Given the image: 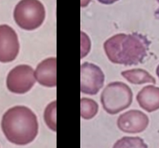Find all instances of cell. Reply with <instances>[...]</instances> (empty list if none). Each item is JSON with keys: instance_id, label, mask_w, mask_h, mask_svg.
Wrapping results in <instances>:
<instances>
[{"instance_id": "9a60e30c", "label": "cell", "mask_w": 159, "mask_h": 148, "mask_svg": "<svg viewBox=\"0 0 159 148\" xmlns=\"http://www.w3.org/2000/svg\"><path fill=\"white\" fill-rule=\"evenodd\" d=\"M91 49V41L88 35L84 32H81V58L88 54Z\"/></svg>"}, {"instance_id": "5bb4252c", "label": "cell", "mask_w": 159, "mask_h": 148, "mask_svg": "<svg viewBox=\"0 0 159 148\" xmlns=\"http://www.w3.org/2000/svg\"><path fill=\"white\" fill-rule=\"evenodd\" d=\"M44 119L47 126L53 132H56V101L51 102L46 107L44 113Z\"/></svg>"}, {"instance_id": "5b68a950", "label": "cell", "mask_w": 159, "mask_h": 148, "mask_svg": "<svg viewBox=\"0 0 159 148\" xmlns=\"http://www.w3.org/2000/svg\"><path fill=\"white\" fill-rule=\"evenodd\" d=\"M35 81L33 68L28 65H19L9 73L7 87L10 92L23 94L33 87Z\"/></svg>"}, {"instance_id": "6da1fadb", "label": "cell", "mask_w": 159, "mask_h": 148, "mask_svg": "<svg viewBox=\"0 0 159 148\" xmlns=\"http://www.w3.org/2000/svg\"><path fill=\"white\" fill-rule=\"evenodd\" d=\"M149 45V41L140 34H118L104 43V49L112 63L134 65L143 62Z\"/></svg>"}, {"instance_id": "30bf717a", "label": "cell", "mask_w": 159, "mask_h": 148, "mask_svg": "<svg viewBox=\"0 0 159 148\" xmlns=\"http://www.w3.org/2000/svg\"><path fill=\"white\" fill-rule=\"evenodd\" d=\"M137 101L140 108L148 112L159 109V87L151 85L144 87L137 94Z\"/></svg>"}, {"instance_id": "2e32d148", "label": "cell", "mask_w": 159, "mask_h": 148, "mask_svg": "<svg viewBox=\"0 0 159 148\" xmlns=\"http://www.w3.org/2000/svg\"><path fill=\"white\" fill-rule=\"evenodd\" d=\"M99 2L102 4H105V5H110V4H112L114 2H117L118 0H98Z\"/></svg>"}, {"instance_id": "4fadbf2b", "label": "cell", "mask_w": 159, "mask_h": 148, "mask_svg": "<svg viewBox=\"0 0 159 148\" xmlns=\"http://www.w3.org/2000/svg\"><path fill=\"white\" fill-rule=\"evenodd\" d=\"M112 148H148L140 137H124L115 143Z\"/></svg>"}, {"instance_id": "ac0fdd59", "label": "cell", "mask_w": 159, "mask_h": 148, "mask_svg": "<svg viewBox=\"0 0 159 148\" xmlns=\"http://www.w3.org/2000/svg\"><path fill=\"white\" fill-rule=\"evenodd\" d=\"M156 73H157V77H158V78H159V65H158V66H157V70H156Z\"/></svg>"}, {"instance_id": "ba28073f", "label": "cell", "mask_w": 159, "mask_h": 148, "mask_svg": "<svg viewBox=\"0 0 159 148\" xmlns=\"http://www.w3.org/2000/svg\"><path fill=\"white\" fill-rule=\"evenodd\" d=\"M149 119L139 110H130L122 114L117 120L118 128L126 133H139L147 129Z\"/></svg>"}, {"instance_id": "277c9868", "label": "cell", "mask_w": 159, "mask_h": 148, "mask_svg": "<svg viewBox=\"0 0 159 148\" xmlns=\"http://www.w3.org/2000/svg\"><path fill=\"white\" fill-rule=\"evenodd\" d=\"M13 17L20 28L35 30L45 20V7L39 0H21L15 7Z\"/></svg>"}, {"instance_id": "e0dca14e", "label": "cell", "mask_w": 159, "mask_h": 148, "mask_svg": "<svg viewBox=\"0 0 159 148\" xmlns=\"http://www.w3.org/2000/svg\"><path fill=\"white\" fill-rule=\"evenodd\" d=\"M90 1H91V0H81V7H87V6L88 5V3L90 2Z\"/></svg>"}, {"instance_id": "52a82bcc", "label": "cell", "mask_w": 159, "mask_h": 148, "mask_svg": "<svg viewBox=\"0 0 159 148\" xmlns=\"http://www.w3.org/2000/svg\"><path fill=\"white\" fill-rule=\"evenodd\" d=\"M20 43L16 31L7 24L0 25V62H13L17 57Z\"/></svg>"}, {"instance_id": "8fae6325", "label": "cell", "mask_w": 159, "mask_h": 148, "mask_svg": "<svg viewBox=\"0 0 159 148\" xmlns=\"http://www.w3.org/2000/svg\"><path fill=\"white\" fill-rule=\"evenodd\" d=\"M122 76L129 83L133 84H143V83H155L156 80L146 70L141 69H133L126 70L121 73Z\"/></svg>"}, {"instance_id": "7c38bea8", "label": "cell", "mask_w": 159, "mask_h": 148, "mask_svg": "<svg viewBox=\"0 0 159 148\" xmlns=\"http://www.w3.org/2000/svg\"><path fill=\"white\" fill-rule=\"evenodd\" d=\"M98 105L95 101L90 98H83L80 101V115L84 119H91L97 115Z\"/></svg>"}, {"instance_id": "9c48e42d", "label": "cell", "mask_w": 159, "mask_h": 148, "mask_svg": "<svg viewBox=\"0 0 159 148\" xmlns=\"http://www.w3.org/2000/svg\"><path fill=\"white\" fill-rule=\"evenodd\" d=\"M56 58H48L38 64L34 72L37 82L46 87H56Z\"/></svg>"}, {"instance_id": "3957f363", "label": "cell", "mask_w": 159, "mask_h": 148, "mask_svg": "<svg viewBox=\"0 0 159 148\" xmlns=\"http://www.w3.org/2000/svg\"><path fill=\"white\" fill-rule=\"evenodd\" d=\"M102 106L107 113L116 115L131 105L133 92L127 84L113 82L105 87L101 95Z\"/></svg>"}, {"instance_id": "8992f818", "label": "cell", "mask_w": 159, "mask_h": 148, "mask_svg": "<svg viewBox=\"0 0 159 148\" xmlns=\"http://www.w3.org/2000/svg\"><path fill=\"white\" fill-rule=\"evenodd\" d=\"M105 74L98 65L84 62L80 66V91L83 94L95 95L102 88Z\"/></svg>"}, {"instance_id": "7a4b0ae2", "label": "cell", "mask_w": 159, "mask_h": 148, "mask_svg": "<svg viewBox=\"0 0 159 148\" xmlns=\"http://www.w3.org/2000/svg\"><path fill=\"white\" fill-rule=\"evenodd\" d=\"M1 126L6 138L20 146L33 142L38 133L36 115L25 106H15L7 110L2 116Z\"/></svg>"}]
</instances>
